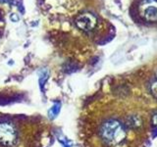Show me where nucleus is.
<instances>
[{"instance_id": "nucleus-3", "label": "nucleus", "mask_w": 157, "mask_h": 147, "mask_svg": "<svg viewBox=\"0 0 157 147\" xmlns=\"http://www.w3.org/2000/svg\"><path fill=\"white\" fill-rule=\"evenodd\" d=\"M139 13L147 22L157 21V0H143L139 5Z\"/></svg>"}, {"instance_id": "nucleus-4", "label": "nucleus", "mask_w": 157, "mask_h": 147, "mask_svg": "<svg viewBox=\"0 0 157 147\" xmlns=\"http://www.w3.org/2000/svg\"><path fill=\"white\" fill-rule=\"evenodd\" d=\"M75 24L80 30L84 31H90L96 27L97 19L95 16L90 13H84L78 16Z\"/></svg>"}, {"instance_id": "nucleus-11", "label": "nucleus", "mask_w": 157, "mask_h": 147, "mask_svg": "<svg viewBox=\"0 0 157 147\" xmlns=\"http://www.w3.org/2000/svg\"><path fill=\"white\" fill-rule=\"evenodd\" d=\"M65 147H69V146H67V145H66V146H65Z\"/></svg>"}, {"instance_id": "nucleus-1", "label": "nucleus", "mask_w": 157, "mask_h": 147, "mask_svg": "<svg viewBox=\"0 0 157 147\" xmlns=\"http://www.w3.org/2000/svg\"><path fill=\"white\" fill-rule=\"evenodd\" d=\"M99 136L102 141L110 147H121L127 139L125 126L117 120H108L101 126Z\"/></svg>"}, {"instance_id": "nucleus-2", "label": "nucleus", "mask_w": 157, "mask_h": 147, "mask_svg": "<svg viewBox=\"0 0 157 147\" xmlns=\"http://www.w3.org/2000/svg\"><path fill=\"white\" fill-rule=\"evenodd\" d=\"M17 142V132L10 123L0 124V143L4 146H14Z\"/></svg>"}, {"instance_id": "nucleus-8", "label": "nucleus", "mask_w": 157, "mask_h": 147, "mask_svg": "<svg viewBox=\"0 0 157 147\" xmlns=\"http://www.w3.org/2000/svg\"><path fill=\"white\" fill-rule=\"evenodd\" d=\"M47 78H48V72H47L46 70H43L42 72L40 73V75H39V83H40L41 88H42L43 83H44L45 81L47 79Z\"/></svg>"}, {"instance_id": "nucleus-6", "label": "nucleus", "mask_w": 157, "mask_h": 147, "mask_svg": "<svg viewBox=\"0 0 157 147\" xmlns=\"http://www.w3.org/2000/svg\"><path fill=\"white\" fill-rule=\"evenodd\" d=\"M61 110V104L60 103H55V104L51 107L50 110L48 111V116L50 119H54L58 116V114L60 113Z\"/></svg>"}, {"instance_id": "nucleus-10", "label": "nucleus", "mask_w": 157, "mask_h": 147, "mask_svg": "<svg viewBox=\"0 0 157 147\" xmlns=\"http://www.w3.org/2000/svg\"><path fill=\"white\" fill-rule=\"evenodd\" d=\"M156 78H157V71H156Z\"/></svg>"}, {"instance_id": "nucleus-7", "label": "nucleus", "mask_w": 157, "mask_h": 147, "mask_svg": "<svg viewBox=\"0 0 157 147\" xmlns=\"http://www.w3.org/2000/svg\"><path fill=\"white\" fill-rule=\"evenodd\" d=\"M149 89H150V93L153 97H154L157 100V78L155 81H153L150 83V86H149Z\"/></svg>"}, {"instance_id": "nucleus-9", "label": "nucleus", "mask_w": 157, "mask_h": 147, "mask_svg": "<svg viewBox=\"0 0 157 147\" xmlns=\"http://www.w3.org/2000/svg\"><path fill=\"white\" fill-rule=\"evenodd\" d=\"M152 126H157V114H155L154 116L152 117Z\"/></svg>"}, {"instance_id": "nucleus-5", "label": "nucleus", "mask_w": 157, "mask_h": 147, "mask_svg": "<svg viewBox=\"0 0 157 147\" xmlns=\"http://www.w3.org/2000/svg\"><path fill=\"white\" fill-rule=\"evenodd\" d=\"M143 125V120L139 116H131L127 120V126L132 129H139Z\"/></svg>"}]
</instances>
